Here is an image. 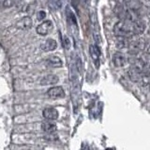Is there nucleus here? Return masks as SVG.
Here are the masks:
<instances>
[{
	"label": "nucleus",
	"instance_id": "obj_1",
	"mask_svg": "<svg viewBox=\"0 0 150 150\" xmlns=\"http://www.w3.org/2000/svg\"><path fill=\"white\" fill-rule=\"evenodd\" d=\"M114 33L116 37L129 38L134 36L133 23L127 19L118 21L114 26Z\"/></svg>",
	"mask_w": 150,
	"mask_h": 150
},
{
	"label": "nucleus",
	"instance_id": "obj_2",
	"mask_svg": "<svg viewBox=\"0 0 150 150\" xmlns=\"http://www.w3.org/2000/svg\"><path fill=\"white\" fill-rule=\"evenodd\" d=\"M144 46H145V40L143 38H139L137 40H134L132 41H129V53L130 55H137L140 54V52H142L144 50Z\"/></svg>",
	"mask_w": 150,
	"mask_h": 150
},
{
	"label": "nucleus",
	"instance_id": "obj_3",
	"mask_svg": "<svg viewBox=\"0 0 150 150\" xmlns=\"http://www.w3.org/2000/svg\"><path fill=\"white\" fill-rule=\"evenodd\" d=\"M54 25L52 21L50 20H46L44 22H42L40 25H38V27L36 28V31L39 35L40 36H46L51 33V31L53 30Z\"/></svg>",
	"mask_w": 150,
	"mask_h": 150
},
{
	"label": "nucleus",
	"instance_id": "obj_4",
	"mask_svg": "<svg viewBox=\"0 0 150 150\" xmlns=\"http://www.w3.org/2000/svg\"><path fill=\"white\" fill-rule=\"evenodd\" d=\"M128 62V58L125 55V54L121 53V52H116L115 54L112 55V63L116 68H122Z\"/></svg>",
	"mask_w": 150,
	"mask_h": 150
},
{
	"label": "nucleus",
	"instance_id": "obj_5",
	"mask_svg": "<svg viewBox=\"0 0 150 150\" xmlns=\"http://www.w3.org/2000/svg\"><path fill=\"white\" fill-rule=\"evenodd\" d=\"M47 96L50 98H61L65 97V91L62 86H54L47 91Z\"/></svg>",
	"mask_w": 150,
	"mask_h": 150
},
{
	"label": "nucleus",
	"instance_id": "obj_6",
	"mask_svg": "<svg viewBox=\"0 0 150 150\" xmlns=\"http://www.w3.org/2000/svg\"><path fill=\"white\" fill-rule=\"evenodd\" d=\"M89 53H90L93 62L95 63L97 68H98V65H100V48L97 45H90L89 46Z\"/></svg>",
	"mask_w": 150,
	"mask_h": 150
},
{
	"label": "nucleus",
	"instance_id": "obj_7",
	"mask_svg": "<svg viewBox=\"0 0 150 150\" xmlns=\"http://www.w3.org/2000/svg\"><path fill=\"white\" fill-rule=\"evenodd\" d=\"M42 115H43V117L47 120H56L58 118V112L54 108H45L42 112Z\"/></svg>",
	"mask_w": 150,
	"mask_h": 150
},
{
	"label": "nucleus",
	"instance_id": "obj_8",
	"mask_svg": "<svg viewBox=\"0 0 150 150\" xmlns=\"http://www.w3.org/2000/svg\"><path fill=\"white\" fill-rule=\"evenodd\" d=\"M142 73L143 72L139 70L137 68H135L134 66L128 70V75L129 79L134 83H138L142 80Z\"/></svg>",
	"mask_w": 150,
	"mask_h": 150
},
{
	"label": "nucleus",
	"instance_id": "obj_9",
	"mask_svg": "<svg viewBox=\"0 0 150 150\" xmlns=\"http://www.w3.org/2000/svg\"><path fill=\"white\" fill-rule=\"evenodd\" d=\"M58 81H59V79L56 75L48 74L41 78L40 83L41 86H53V84H55L56 83H58Z\"/></svg>",
	"mask_w": 150,
	"mask_h": 150
},
{
	"label": "nucleus",
	"instance_id": "obj_10",
	"mask_svg": "<svg viewBox=\"0 0 150 150\" xmlns=\"http://www.w3.org/2000/svg\"><path fill=\"white\" fill-rule=\"evenodd\" d=\"M56 47H57V42L53 39L46 40L40 44L41 50L44 51V52H52V51L55 50Z\"/></svg>",
	"mask_w": 150,
	"mask_h": 150
},
{
	"label": "nucleus",
	"instance_id": "obj_11",
	"mask_svg": "<svg viewBox=\"0 0 150 150\" xmlns=\"http://www.w3.org/2000/svg\"><path fill=\"white\" fill-rule=\"evenodd\" d=\"M33 25V21L29 16H25L22 18L20 21H18L16 26L19 29H30Z\"/></svg>",
	"mask_w": 150,
	"mask_h": 150
},
{
	"label": "nucleus",
	"instance_id": "obj_12",
	"mask_svg": "<svg viewBox=\"0 0 150 150\" xmlns=\"http://www.w3.org/2000/svg\"><path fill=\"white\" fill-rule=\"evenodd\" d=\"M145 28H146V25H145V23L143 20H140L138 19L137 21H135L133 23V31H134V36L137 35L140 36L142 35L143 33L145 31Z\"/></svg>",
	"mask_w": 150,
	"mask_h": 150
},
{
	"label": "nucleus",
	"instance_id": "obj_13",
	"mask_svg": "<svg viewBox=\"0 0 150 150\" xmlns=\"http://www.w3.org/2000/svg\"><path fill=\"white\" fill-rule=\"evenodd\" d=\"M47 64L50 67H53V68H61L63 66V62L58 56H55V55H51L47 58Z\"/></svg>",
	"mask_w": 150,
	"mask_h": 150
},
{
	"label": "nucleus",
	"instance_id": "obj_14",
	"mask_svg": "<svg viewBox=\"0 0 150 150\" xmlns=\"http://www.w3.org/2000/svg\"><path fill=\"white\" fill-rule=\"evenodd\" d=\"M41 129L46 133H54L56 130V125L51 121H45L41 124Z\"/></svg>",
	"mask_w": 150,
	"mask_h": 150
},
{
	"label": "nucleus",
	"instance_id": "obj_15",
	"mask_svg": "<svg viewBox=\"0 0 150 150\" xmlns=\"http://www.w3.org/2000/svg\"><path fill=\"white\" fill-rule=\"evenodd\" d=\"M118 40L116 41V47L118 49H124V48H128L129 44V38H124V37H117Z\"/></svg>",
	"mask_w": 150,
	"mask_h": 150
},
{
	"label": "nucleus",
	"instance_id": "obj_16",
	"mask_svg": "<svg viewBox=\"0 0 150 150\" xmlns=\"http://www.w3.org/2000/svg\"><path fill=\"white\" fill-rule=\"evenodd\" d=\"M67 18L69 22L71 23V25H77V20H76V17H75L74 13L69 9V8H67Z\"/></svg>",
	"mask_w": 150,
	"mask_h": 150
},
{
	"label": "nucleus",
	"instance_id": "obj_17",
	"mask_svg": "<svg viewBox=\"0 0 150 150\" xmlns=\"http://www.w3.org/2000/svg\"><path fill=\"white\" fill-rule=\"evenodd\" d=\"M50 7L54 9H58L61 8V1L60 0H49Z\"/></svg>",
	"mask_w": 150,
	"mask_h": 150
},
{
	"label": "nucleus",
	"instance_id": "obj_18",
	"mask_svg": "<svg viewBox=\"0 0 150 150\" xmlns=\"http://www.w3.org/2000/svg\"><path fill=\"white\" fill-rule=\"evenodd\" d=\"M61 40H62V45L64 47V49L69 50V47H70V40H69V39L67 36H63V38Z\"/></svg>",
	"mask_w": 150,
	"mask_h": 150
},
{
	"label": "nucleus",
	"instance_id": "obj_19",
	"mask_svg": "<svg viewBox=\"0 0 150 150\" xmlns=\"http://www.w3.org/2000/svg\"><path fill=\"white\" fill-rule=\"evenodd\" d=\"M14 3H15V0H4L3 7L4 8H11L13 6Z\"/></svg>",
	"mask_w": 150,
	"mask_h": 150
},
{
	"label": "nucleus",
	"instance_id": "obj_20",
	"mask_svg": "<svg viewBox=\"0 0 150 150\" xmlns=\"http://www.w3.org/2000/svg\"><path fill=\"white\" fill-rule=\"evenodd\" d=\"M37 17H38V19H39V20H43V19L46 17L45 11H39V12H38V14H37Z\"/></svg>",
	"mask_w": 150,
	"mask_h": 150
},
{
	"label": "nucleus",
	"instance_id": "obj_21",
	"mask_svg": "<svg viewBox=\"0 0 150 150\" xmlns=\"http://www.w3.org/2000/svg\"><path fill=\"white\" fill-rule=\"evenodd\" d=\"M144 53L150 55V41L145 42V46H144Z\"/></svg>",
	"mask_w": 150,
	"mask_h": 150
},
{
	"label": "nucleus",
	"instance_id": "obj_22",
	"mask_svg": "<svg viewBox=\"0 0 150 150\" xmlns=\"http://www.w3.org/2000/svg\"><path fill=\"white\" fill-rule=\"evenodd\" d=\"M149 75H150V72H149Z\"/></svg>",
	"mask_w": 150,
	"mask_h": 150
}]
</instances>
